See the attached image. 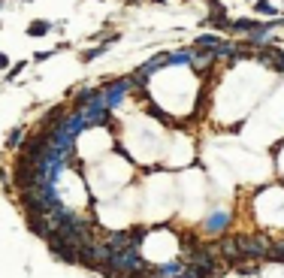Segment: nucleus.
<instances>
[{
  "instance_id": "nucleus-6",
  "label": "nucleus",
  "mask_w": 284,
  "mask_h": 278,
  "mask_svg": "<svg viewBox=\"0 0 284 278\" xmlns=\"http://www.w3.org/2000/svg\"><path fill=\"white\" fill-rule=\"evenodd\" d=\"M218 257L224 260L227 266H236L239 263V245H236V236H224L218 242Z\"/></svg>"
},
{
  "instance_id": "nucleus-15",
  "label": "nucleus",
  "mask_w": 284,
  "mask_h": 278,
  "mask_svg": "<svg viewBox=\"0 0 284 278\" xmlns=\"http://www.w3.org/2000/svg\"><path fill=\"white\" fill-rule=\"evenodd\" d=\"M266 260H269V263H284V239H275L272 242V248H269V254H266Z\"/></svg>"
},
{
  "instance_id": "nucleus-26",
  "label": "nucleus",
  "mask_w": 284,
  "mask_h": 278,
  "mask_svg": "<svg viewBox=\"0 0 284 278\" xmlns=\"http://www.w3.org/2000/svg\"><path fill=\"white\" fill-rule=\"evenodd\" d=\"M278 70H281V73H284V55H281V61H278Z\"/></svg>"
},
{
  "instance_id": "nucleus-18",
  "label": "nucleus",
  "mask_w": 284,
  "mask_h": 278,
  "mask_svg": "<svg viewBox=\"0 0 284 278\" xmlns=\"http://www.w3.org/2000/svg\"><path fill=\"white\" fill-rule=\"evenodd\" d=\"M145 236H148V230H145V227H136V230H130V245H133V248H139L142 242H145Z\"/></svg>"
},
{
  "instance_id": "nucleus-24",
  "label": "nucleus",
  "mask_w": 284,
  "mask_h": 278,
  "mask_svg": "<svg viewBox=\"0 0 284 278\" xmlns=\"http://www.w3.org/2000/svg\"><path fill=\"white\" fill-rule=\"evenodd\" d=\"M46 58H51V51H37L33 55V61H46Z\"/></svg>"
},
{
  "instance_id": "nucleus-4",
  "label": "nucleus",
  "mask_w": 284,
  "mask_h": 278,
  "mask_svg": "<svg viewBox=\"0 0 284 278\" xmlns=\"http://www.w3.org/2000/svg\"><path fill=\"white\" fill-rule=\"evenodd\" d=\"M130 88H133V79H130V76H124V79H115V82H109V85H103L100 94H103V100H106V109H115L118 103L127 97Z\"/></svg>"
},
{
  "instance_id": "nucleus-13",
  "label": "nucleus",
  "mask_w": 284,
  "mask_h": 278,
  "mask_svg": "<svg viewBox=\"0 0 284 278\" xmlns=\"http://www.w3.org/2000/svg\"><path fill=\"white\" fill-rule=\"evenodd\" d=\"M236 48H239V46H233L230 40H224V43L215 48V61H218V58H224V61H233V58H236Z\"/></svg>"
},
{
  "instance_id": "nucleus-21",
  "label": "nucleus",
  "mask_w": 284,
  "mask_h": 278,
  "mask_svg": "<svg viewBox=\"0 0 284 278\" xmlns=\"http://www.w3.org/2000/svg\"><path fill=\"white\" fill-rule=\"evenodd\" d=\"M233 269H236L239 275H257V269H260V266H257V260H254V263H236Z\"/></svg>"
},
{
  "instance_id": "nucleus-2",
  "label": "nucleus",
  "mask_w": 284,
  "mask_h": 278,
  "mask_svg": "<svg viewBox=\"0 0 284 278\" xmlns=\"http://www.w3.org/2000/svg\"><path fill=\"white\" fill-rule=\"evenodd\" d=\"M12 185L22 190H30V187H43V179H40V166H33L27 161H15L12 166Z\"/></svg>"
},
{
  "instance_id": "nucleus-7",
  "label": "nucleus",
  "mask_w": 284,
  "mask_h": 278,
  "mask_svg": "<svg viewBox=\"0 0 284 278\" xmlns=\"http://www.w3.org/2000/svg\"><path fill=\"white\" fill-rule=\"evenodd\" d=\"M24 218H27V227H30V233H33V236L48 239L51 224H48V218H46V215H24Z\"/></svg>"
},
{
  "instance_id": "nucleus-20",
  "label": "nucleus",
  "mask_w": 284,
  "mask_h": 278,
  "mask_svg": "<svg viewBox=\"0 0 284 278\" xmlns=\"http://www.w3.org/2000/svg\"><path fill=\"white\" fill-rule=\"evenodd\" d=\"M206 24H209V27H215V30H230V24H233V22H230V19H212V15H209Z\"/></svg>"
},
{
  "instance_id": "nucleus-12",
  "label": "nucleus",
  "mask_w": 284,
  "mask_h": 278,
  "mask_svg": "<svg viewBox=\"0 0 284 278\" xmlns=\"http://www.w3.org/2000/svg\"><path fill=\"white\" fill-rule=\"evenodd\" d=\"M145 112H148L151 118H157L161 124H175V121H172V115H166V112H164L161 106H157V103H151V100L145 103Z\"/></svg>"
},
{
  "instance_id": "nucleus-17",
  "label": "nucleus",
  "mask_w": 284,
  "mask_h": 278,
  "mask_svg": "<svg viewBox=\"0 0 284 278\" xmlns=\"http://www.w3.org/2000/svg\"><path fill=\"white\" fill-rule=\"evenodd\" d=\"M254 12L257 15H269V19H272V15H278V9L269 3V0H254Z\"/></svg>"
},
{
  "instance_id": "nucleus-5",
  "label": "nucleus",
  "mask_w": 284,
  "mask_h": 278,
  "mask_svg": "<svg viewBox=\"0 0 284 278\" xmlns=\"http://www.w3.org/2000/svg\"><path fill=\"white\" fill-rule=\"evenodd\" d=\"M230 221H233V215H230L227 208H215V212L203 221V230L212 233V236H215V233H224V230L230 227Z\"/></svg>"
},
{
  "instance_id": "nucleus-25",
  "label": "nucleus",
  "mask_w": 284,
  "mask_h": 278,
  "mask_svg": "<svg viewBox=\"0 0 284 278\" xmlns=\"http://www.w3.org/2000/svg\"><path fill=\"white\" fill-rule=\"evenodd\" d=\"M6 64H9V58L3 55V51H0V70H6Z\"/></svg>"
},
{
  "instance_id": "nucleus-3",
  "label": "nucleus",
  "mask_w": 284,
  "mask_h": 278,
  "mask_svg": "<svg viewBox=\"0 0 284 278\" xmlns=\"http://www.w3.org/2000/svg\"><path fill=\"white\" fill-rule=\"evenodd\" d=\"M46 245H48V251L55 254L61 263H79V248L70 245V242L61 236V230H51L48 239H46Z\"/></svg>"
},
{
  "instance_id": "nucleus-9",
  "label": "nucleus",
  "mask_w": 284,
  "mask_h": 278,
  "mask_svg": "<svg viewBox=\"0 0 284 278\" xmlns=\"http://www.w3.org/2000/svg\"><path fill=\"white\" fill-rule=\"evenodd\" d=\"M185 260H169V263H161L157 266V278H179L185 272Z\"/></svg>"
},
{
  "instance_id": "nucleus-14",
  "label": "nucleus",
  "mask_w": 284,
  "mask_h": 278,
  "mask_svg": "<svg viewBox=\"0 0 284 278\" xmlns=\"http://www.w3.org/2000/svg\"><path fill=\"white\" fill-rule=\"evenodd\" d=\"M48 30H51V24H48L46 19H33V22L27 24V33H30V37H46Z\"/></svg>"
},
{
  "instance_id": "nucleus-11",
  "label": "nucleus",
  "mask_w": 284,
  "mask_h": 278,
  "mask_svg": "<svg viewBox=\"0 0 284 278\" xmlns=\"http://www.w3.org/2000/svg\"><path fill=\"white\" fill-rule=\"evenodd\" d=\"M224 40L218 37V33H200L197 40H193V48H209V51H215Z\"/></svg>"
},
{
  "instance_id": "nucleus-19",
  "label": "nucleus",
  "mask_w": 284,
  "mask_h": 278,
  "mask_svg": "<svg viewBox=\"0 0 284 278\" xmlns=\"http://www.w3.org/2000/svg\"><path fill=\"white\" fill-rule=\"evenodd\" d=\"M22 142H24V130H22V127H15V130L9 133V139H6V145H9V148H19Z\"/></svg>"
},
{
  "instance_id": "nucleus-10",
  "label": "nucleus",
  "mask_w": 284,
  "mask_h": 278,
  "mask_svg": "<svg viewBox=\"0 0 284 278\" xmlns=\"http://www.w3.org/2000/svg\"><path fill=\"white\" fill-rule=\"evenodd\" d=\"M260 27H263V22H257V19H236L233 24H230V30H233V33H248V37L257 33Z\"/></svg>"
},
{
  "instance_id": "nucleus-1",
  "label": "nucleus",
  "mask_w": 284,
  "mask_h": 278,
  "mask_svg": "<svg viewBox=\"0 0 284 278\" xmlns=\"http://www.w3.org/2000/svg\"><path fill=\"white\" fill-rule=\"evenodd\" d=\"M112 278H130L136 269H142V266H148V260L142 257V251L139 248H124V251H115V257H112Z\"/></svg>"
},
{
  "instance_id": "nucleus-22",
  "label": "nucleus",
  "mask_w": 284,
  "mask_h": 278,
  "mask_svg": "<svg viewBox=\"0 0 284 278\" xmlns=\"http://www.w3.org/2000/svg\"><path fill=\"white\" fill-rule=\"evenodd\" d=\"M22 70H24V61H22V64H15V67L9 70V73H6V79H15V76H19V73H22Z\"/></svg>"
},
{
  "instance_id": "nucleus-8",
  "label": "nucleus",
  "mask_w": 284,
  "mask_h": 278,
  "mask_svg": "<svg viewBox=\"0 0 284 278\" xmlns=\"http://www.w3.org/2000/svg\"><path fill=\"white\" fill-rule=\"evenodd\" d=\"M106 245H109L112 251L130 248V230H112V233H106Z\"/></svg>"
},
{
  "instance_id": "nucleus-16",
  "label": "nucleus",
  "mask_w": 284,
  "mask_h": 278,
  "mask_svg": "<svg viewBox=\"0 0 284 278\" xmlns=\"http://www.w3.org/2000/svg\"><path fill=\"white\" fill-rule=\"evenodd\" d=\"M94 94H97V88H82V91L73 97V106H76V112H79L82 106H88V103L94 100Z\"/></svg>"
},
{
  "instance_id": "nucleus-23",
  "label": "nucleus",
  "mask_w": 284,
  "mask_h": 278,
  "mask_svg": "<svg viewBox=\"0 0 284 278\" xmlns=\"http://www.w3.org/2000/svg\"><path fill=\"white\" fill-rule=\"evenodd\" d=\"M179 278H200V275H197V269H193V266H185V272Z\"/></svg>"
}]
</instances>
